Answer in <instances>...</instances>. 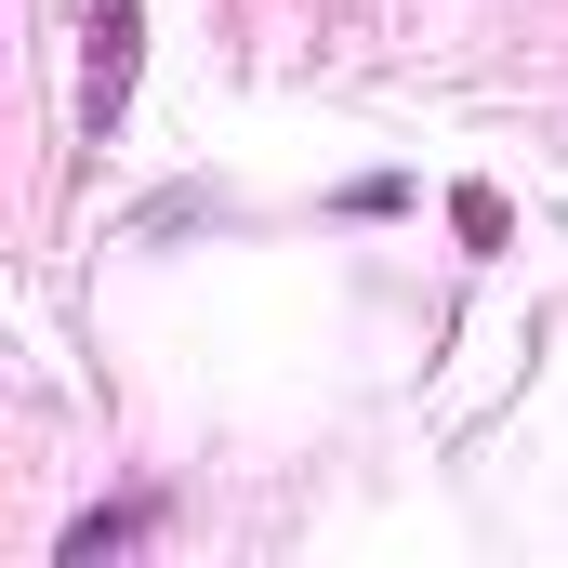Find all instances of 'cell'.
<instances>
[{"mask_svg": "<svg viewBox=\"0 0 568 568\" xmlns=\"http://www.w3.org/2000/svg\"><path fill=\"white\" fill-rule=\"evenodd\" d=\"M449 225H463V239H476V252H503V225H516V212H503V199H489V185H463V199H449Z\"/></svg>", "mask_w": 568, "mask_h": 568, "instance_id": "obj_2", "label": "cell"}, {"mask_svg": "<svg viewBox=\"0 0 568 568\" xmlns=\"http://www.w3.org/2000/svg\"><path fill=\"white\" fill-rule=\"evenodd\" d=\"M133 53H145V0H93V67H80V120H93V145L120 133V106H133Z\"/></svg>", "mask_w": 568, "mask_h": 568, "instance_id": "obj_1", "label": "cell"}]
</instances>
